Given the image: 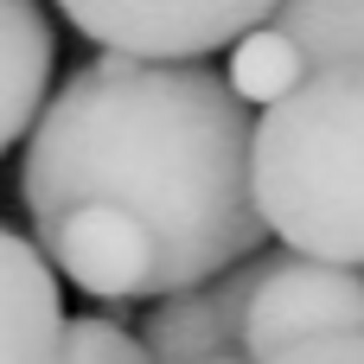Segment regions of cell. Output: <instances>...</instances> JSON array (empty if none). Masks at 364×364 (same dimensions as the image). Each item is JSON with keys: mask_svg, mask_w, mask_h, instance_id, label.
Returning a JSON list of instances; mask_svg holds the SVG:
<instances>
[{"mask_svg": "<svg viewBox=\"0 0 364 364\" xmlns=\"http://www.w3.org/2000/svg\"><path fill=\"white\" fill-rule=\"evenodd\" d=\"M58 38L38 0H0V154L26 141L51 102Z\"/></svg>", "mask_w": 364, "mask_h": 364, "instance_id": "52a82bcc", "label": "cell"}, {"mask_svg": "<svg viewBox=\"0 0 364 364\" xmlns=\"http://www.w3.org/2000/svg\"><path fill=\"white\" fill-rule=\"evenodd\" d=\"M333 333H364V269L320 262L301 250L256 256V282L243 307V352L262 364L288 346L333 339Z\"/></svg>", "mask_w": 364, "mask_h": 364, "instance_id": "277c9868", "label": "cell"}, {"mask_svg": "<svg viewBox=\"0 0 364 364\" xmlns=\"http://www.w3.org/2000/svg\"><path fill=\"white\" fill-rule=\"evenodd\" d=\"M256 205L288 250L364 269V64L314 70L262 109Z\"/></svg>", "mask_w": 364, "mask_h": 364, "instance_id": "7a4b0ae2", "label": "cell"}, {"mask_svg": "<svg viewBox=\"0 0 364 364\" xmlns=\"http://www.w3.org/2000/svg\"><path fill=\"white\" fill-rule=\"evenodd\" d=\"M64 294L58 269L38 250V237H19L0 224V364H58L64 358Z\"/></svg>", "mask_w": 364, "mask_h": 364, "instance_id": "8992f818", "label": "cell"}, {"mask_svg": "<svg viewBox=\"0 0 364 364\" xmlns=\"http://www.w3.org/2000/svg\"><path fill=\"white\" fill-rule=\"evenodd\" d=\"M58 13L102 51L205 64L282 13V0H58Z\"/></svg>", "mask_w": 364, "mask_h": 364, "instance_id": "3957f363", "label": "cell"}, {"mask_svg": "<svg viewBox=\"0 0 364 364\" xmlns=\"http://www.w3.org/2000/svg\"><path fill=\"white\" fill-rule=\"evenodd\" d=\"M250 282H256V256L224 269L218 282L179 288L166 301H154V314L141 320V339L154 364H211L243 352V307H250Z\"/></svg>", "mask_w": 364, "mask_h": 364, "instance_id": "5b68a950", "label": "cell"}, {"mask_svg": "<svg viewBox=\"0 0 364 364\" xmlns=\"http://www.w3.org/2000/svg\"><path fill=\"white\" fill-rule=\"evenodd\" d=\"M230 90L250 102V109H275L282 96H294L307 77H314V64H307V51L269 19V26H256L250 38H237L230 45Z\"/></svg>", "mask_w": 364, "mask_h": 364, "instance_id": "ba28073f", "label": "cell"}, {"mask_svg": "<svg viewBox=\"0 0 364 364\" xmlns=\"http://www.w3.org/2000/svg\"><path fill=\"white\" fill-rule=\"evenodd\" d=\"M122 320H128L122 307H102V314L70 320V333H64V358H58V364H154L147 339L128 333Z\"/></svg>", "mask_w": 364, "mask_h": 364, "instance_id": "30bf717a", "label": "cell"}, {"mask_svg": "<svg viewBox=\"0 0 364 364\" xmlns=\"http://www.w3.org/2000/svg\"><path fill=\"white\" fill-rule=\"evenodd\" d=\"M211 364H256L250 352H230V358H211Z\"/></svg>", "mask_w": 364, "mask_h": 364, "instance_id": "7c38bea8", "label": "cell"}, {"mask_svg": "<svg viewBox=\"0 0 364 364\" xmlns=\"http://www.w3.org/2000/svg\"><path fill=\"white\" fill-rule=\"evenodd\" d=\"M262 364H364V333H333V339H307V346H288Z\"/></svg>", "mask_w": 364, "mask_h": 364, "instance_id": "8fae6325", "label": "cell"}, {"mask_svg": "<svg viewBox=\"0 0 364 364\" xmlns=\"http://www.w3.org/2000/svg\"><path fill=\"white\" fill-rule=\"evenodd\" d=\"M19 198L51 269L90 301H166L262 243L256 122L211 64L102 51L26 134Z\"/></svg>", "mask_w": 364, "mask_h": 364, "instance_id": "6da1fadb", "label": "cell"}, {"mask_svg": "<svg viewBox=\"0 0 364 364\" xmlns=\"http://www.w3.org/2000/svg\"><path fill=\"white\" fill-rule=\"evenodd\" d=\"M275 26L307 51L314 70L364 64V0H282Z\"/></svg>", "mask_w": 364, "mask_h": 364, "instance_id": "9c48e42d", "label": "cell"}]
</instances>
